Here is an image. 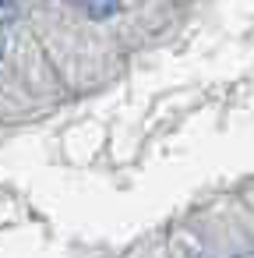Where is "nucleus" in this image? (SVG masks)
Instances as JSON below:
<instances>
[{"label": "nucleus", "mask_w": 254, "mask_h": 258, "mask_svg": "<svg viewBox=\"0 0 254 258\" xmlns=\"http://www.w3.org/2000/svg\"><path fill=\"white\" fill-rule=\"evenodd\" d=\"M74 4L89 15V18H96V22H106V18H113L117 11H120V4L124 0H74Z\"/></svg>", "instance_id": "obj_1"}, {"label": "nucleus", "mask_w": 254, "mask_h": 258, "mask_svg": "<svg viewBox=\"0 0 254 258\" xmlns=\"http://www.w3.org/2000/svg\"><path fill=\"white\" fill-rule=\"evenodd\" d=\"M18 15V0H0V25Z\"/></svg>", "instance_id": "obj_2"}, {"label": "nucleus", "mask_w": 254, "mask_h": 258, "mask_svg": "<svg viewBox=\"0 0 254 258\" xmlns=\"http://www.w3.org/2000/svg\"><path fill=\"white\" fill-rule=\"evenodd\" d=\"M4 50H8V43H4V29H0V60H4Z\"/></svg>", "instance_id": "obj_3"}, {"label": "nucleus", "mask_w": 254, "mask_h": 258, "mask_svg": "<svg viewBox=\"0 0 254 258\" xmlns=\"http://www.w3.org/2000/svg\"><path fill=\"white\" fill-rule=\"evenodd\" d=\"M240 258H254V254H240Z\"/></svg>", "instance_id": "obj_4"}]
</instances>
